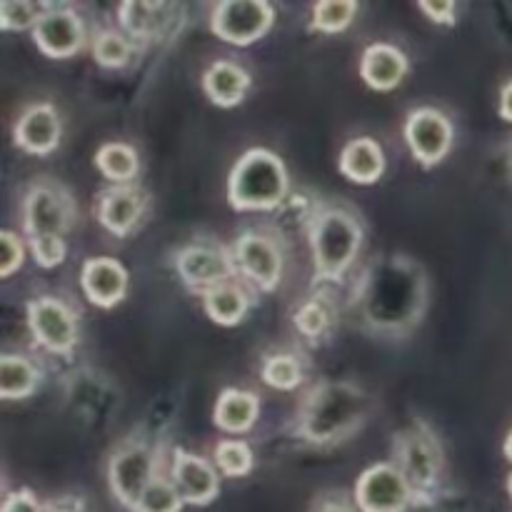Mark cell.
I'll list each match as a JSON object with an SVG mask.
<instances>
[{
    "label": "cell",
    "mask_w": 512,
    "mask_h": 512,
    "mask_svg": "<svg viewBox=\"0 0 512 512\" xmlns=\"http://www.w3.org/2000/svg\"><path fill=\"white\" fill-rule=\"evenodd\" d=\"M3 512H43V508L30 490H15L5 498Z\"/></svg>",
    "instance_id": "35"
},
{
    "label": "cell",
    "mask_w": 512,
    "mask_h": 512,
    "mask_svg": "<svg viewBox=\"0 0 512 512\" xmlns=\"http://www.w3.org/2000/svg\"><path fill=\"white\" fill-rule=\"evenodd\" d=\"M28 325L35 340L53 353H70L78 343V325L73 313L68 305L48 295L28 303Z\"/></svg>",
    "instance_id": "8"
},
{
    "label": "cell",
    "mask_w": 512,
    "mask_h": 512,
    "mask_svg": "<svg viewBox=\"0 0 512 512\" xmlns=\"http://www.w3.org/2000/svg\"><path fill=\"white\" fill-rule=\"evenodd\" d=\"M205 313L218 325H235L245 318L248 310V295L235 283H220L203 293Z\"/></svg>",
    "instance_id": "23"
},
{
    "label": "cell",
    "mask_w": 512,
    "mask_h": 512,
    "mask_svg": "<svg viewBox=\"0 0 512 512\" xmlns=\"http://www.w3.org/2000/svg\"><path fill=\"white\" fill-rule=\"evenodd\" d=\"M153 470V453H150L145 445H128V448H123L120 453H115L108 468L110 488H113L115 498H118L125 508H138L143 493L155 480Z\"/></svg>",
    "instance_id": "7"
},
{
    "label": "cell",
    "mask_w": 512,
    "mask_h": 512,
    "mask_svg": "<svg viewBox=\"0 0 512 512\" xmlns=\"http://www.w3.org/2000/svg\"><path fill=\"white\" fill-rule=\"evenodd\" d=\"M93 55L100 65H105V68H120V65L128 63L130 43L120 33L105 30V33L95 35Z\"/></svg>",
    "instance_id": "30"
},
{
    "label": "cell",
    "mask_w": 512,
    "mask_h": 512,
    "mask_svg": "<svg viewBox=\"0 0 512 512\" xmlns=\"http://www.w3.org/2000/svg\"><path fill=\"white\" fill-rule=\"evenodd\" d=\"M173 485L180 498L193 505H208L218 495L220 483L213 465L193 453L178 450L173 460Z\"/></svg>",
    "instance_id": "14"
},
{
    "label": "cell",
    "mask_w": 512,
    "mask_h": 512,
    "mask_svg": "<svg viewBox=\"0 0 512 512\" xmlns=\"http://www.w3.org/2000/svg\"><path fill=\"white\" fill-rule=\"evenodd\" d=\"M43 512H73V510H68L65 505H60V503H50V505H45Z\"/></svg>",
    "instance_id": "40"
},
{
    "label": "cell",
    "mask_w": 512,
    "mask_h": 512,
    "mask_svg": "<svg viewBox=\"0 0 512 512\" xmlns=\"http://www.w3.org/2000/svg\"><path fill=\"white\" fill-rule=\"evenodd\" d=\"M48 13L45 5L35 3H15V0H8V3H0V25L5 30H23L28 25L38 23L43 15Z\"/></svg>",
    "instance_id": "32"
},
{
    "label": "cell",
    "mask_w": 512,
    "mask_h": 512,
    "mask_svg": "<svg viewBox=\"0 0 512 512\" xmlns=\"http://www.w3.org/2000/svg\"><path fill=\"white\" fill-rule=\"evenodd\" d=\"M505 455L512 460V433L508 435V440H505Z\"/></svg>",
    "instance_id": "41"
},
{
    "label": "cell",
    "mask_w": 512,
    "mask_h": 512,
    "mask_svg": "<svg viewBox=\"0 0 512 512\" xmlns=\"http://www.w3.org/2000/svg\"><path fill=\"white\" fill-rule=\"evenodd\" d=\"M355 500L363 512H405L413 505V488L395 465L380 463L360 475Z\"/></svg>",
    "instance_id": "5"
},
{
    "label": "cell",
    "mask_w": 512,
    "mask_h": 512,
    "mask_svg": "<svg viewBox=\"0 0 512 512\" xmlns=\"http://www.w3.org/2000/svg\"><path fill=\"white\" fill-rule=\"evenodd\" d=\"M405 138L420 163L433 165L448 155L450 143H453V125L440 110L420 108L410 113Z\"/></svg>",
    "instance_id": "10"
},
{
    "label": "cell",
    "mask_w": 512,
    "mask_h": 512,
    "mask_svg": "<svg viewBox=\"0 0 512 512\" xmlns=\"http://www.w3.org/2000/svg\"><path fill=\"white\" fill-rule=\"evenodd\" d=\"M510 163H512V150H510Z\"/></svg>",
    "instance_id": "43"
},
{
    "label": "cell",
    "mask_w": 512,
    "mask_h": 512,
    "mask_svg": "<svg viewBox=\"0 0 512 512\" xmlns=\"http://www.w3.org/2000/svg\"><path fill=\"white\" fill-rule=\"evenodd\" d=\"M300 378V365L293 355H270L263 365V380L270 388L278 390H293L298 388Z\"/></svg>",
    "instance_id": "29"
},
{
    "label": "cell",
    "mask_w": 512,
    "mask_h": 512,
    "mask_svg": "<svg viewBox=\"0 0 512 512\" xmlns=\"http://www.w3.org/2000/svg\"><path fill=\"white\" fill-rule=\"evenodd\" d=\"M30 248H33L38 265H43V268H55L65 258L63 235H38V238L30 240Z\"/></svg>",
    "instance_id": "33"
},
{
    "label": "cell",
    "mask_w": 512,
    "mask_h": 512,
    "mask_svg": "<svg viewBox=\"0 0 512 512\" xmlns=\"http://www.w3.org/2000/svg\"><path fill=\"white\" fill-rule=\"evenodd\" d=\"M0 245H3L0 275H3V278H8V275L13 273L15 268H20V263H23V245H20V240L15 238L10 230H3V233H0Z\"/></svg>",
    "instance_id": "34"
},
{
    "label": "cell",
    "mask_w": 512,
    "mask_h": 512,
    "mask_svg": "<svg viewBox=\"0 0 512 512\" xmlns=\"http://www.w3.org/2000/svg\"><path fill=\"white\" fill-rule=\"evenodd\" d=\"M273 5L263 0H228L215 5L213 33L233 45H250L268 33L273 23Z\"/></svg>",
    "instance_id": "6"
},
{
    "label": "cell",
    "mask_w": 512,
    "mask_h": 512,
    "mask_svg": "<svg viewBox=\"0 0 512 512\" xmlns=\"http://www.w3.org/2000/svg\"><path fill=\"white\" fill-rule=\"evenodd\" d=\"M80 285L90 303L100 305V308H113L118 300H123L125 288H128V273L113 258H90L85 260L83 273H80Z\"/></svg>",
    "instance_id": "15"
},
{
    "label": "cell",
    "mask_w": 512,
    "mask_h": 512,
    "mask_svg": "<svg viewBox=\"0 0 512 512\" xmlns=\"http://www.w3.org/2000/svg\"><path fill=\"white\" fill-rule=\"evenodd\" d=\"M83 23L73 10L53 8L35 23V45L48 58H70L83 45Z\"/></svg>",
    "instance_id": "13"
},
{
    "label": "cell",
    "mask_w": 512,
    "mask_h": 512,
    "mask_svg": "<svg viewBox=\"0 0 512 512\" xmlns=\"http://www.w3.org/2000/svg\"><path fill=\"white\" fill-rule=\"evenodd\" d=\"M233 260L263 290H273L280 283V275H283V255H280L278 245L270 238H263V235L255 233L240 235L235 240Z\"/></svg>",
    "instance_id": "11"
},
{
    "label": "cell",
    "mask_w": 512,
    "mask_h": 512,
    "mask_svg": "<svg viewBox=\"0 0 512 512\" xmlns=\"http://www.w3.org/2000/svg\"><path fill=\"white\" fill-rule=\"evenodd\" d=\"M215 463L230 478H238V475H245L253 465V453L245 443L240 440H225L215 448Z\"/></svg>",
    "instance_id": "31"
},
{
    "label": "cell",
    "mask_w": 512,
    "mask_h": 512,
    "mask_svg": "<svg viewBox=\"0 0 512 512\" xmlns=\"http://www.w3.org/2000/svg\"><path fill=\"white\" fill-rule=\"evenodd\" d=\"M508 490H510V495H512V475H510V480H508Z\"/></svg>",
    "instance_id": "42"
},
{
    "label": "cell",
    "mask_w": 512,
    "mask_h": 512,
    "mask_svg": "<svg viewBox=\"0 0 512 512\" xmlns=\"http://www.w3.org/2000/svg\"><path fill=\"white\" fill-rule=\"evenodd\" d=\"M25 230L33 238L38 235H63L73 220V205L65 198L63 190L55 185H35L23 200Z\"/></svg>",
    "instance_id": "9"
},
{
    "label": "cell",
    "mask_w": 512,
    "mask_h": 512,
    "mask_svg": "<svg viewBox=\"0 0 512 512\" xmlns=\"http://www.w3.org/2000/svg\"><path fill=\"white\" fill-rule=\"evenodd\" d=\"M363 228L343 208H325L310 223L315 280H338L358 258Z\"/></svg>",
    "instance_id": "2"
},
{
    "label": "cell",
    "mask_w": 512,
    "mask_h": 512,
    "mask_svg": "<svg viewBox=\"0 0 512 512\" xmlns=\"http://www.w3.org/2000/svg\"><path fill=\"white\" fill-rule=\"evenodd\" d=\"M320 512H350V510H348V505H345V503H323Z\"/></svg>",
    "instance_id": "39"
},
{
    "label": "cell",
    "mask_w": 512,
    "mask_h": 512,
    "mask_svg": "<svg viewBox=\"0 0 512 512\" xmlns=\"http://www.w3.org/2000/svg\"><path fill=\"white\" fill-rule=\"evenodd\" d=\"M288 193L283 160L263 148L248 150L235 163L228 180V198L238 210H270Z\"/></svg>",
    "instance_id": "3"
},
{
    "label": "cell",
    "mask_w": 512,
    "mask_h": 512,
    "mask_svg": "<svg viewBox=\"0 0 512 512\" xmlns=\"http://www.w3.org/2000/svg\"><path fill=\"white\" fill-rule=\"evenodd\" d=\"M420 10L435 23H453L455 20V3L440 0V3H420Z\"/></svg>",
    "instance_id": "36"
},
{
    "label": "cell",
    "mask_w": 512,
    "mask_h": 512,
    "mask_svg": "<svg viewBox=\"0 0 512 512\" xmlns=\"http://www.w3.org/2000/svg\"><path fill=\"white\" fill-rule=\"evenodd\" d=\"M258 398L245 390H225L215 405V425L228 433H245L258 418Z\"/></svg>",
    "instance_id": "21"
},
{
    "label": "cell",
    "mask_w": 512,
    "mask_h": 512,
    "mask_svg": "<svg viewBox=\"0 0 512 512\" xmlns=\"http://www.w3.org/2000/svg\"><path fill=\"white\" fill-rule=\"evenodd\" d=\"M38 368L20 355H3L0 360V398H28L38 388Z\"/></svg>",
    "instance_id": "24"
},
{
    "label": "cell",
    "mask_w": 512,
    "mask_h": 512,
    "mask_svg": "<svg viewBox=\"0 0 512 512\" xmlns=\"http://www.w3.org/2000/svg\"><path fill=\"white\" fill-rule=\"evenodd\" d=\"M395 458H398V470L418 493H425L438 483L443 453L428 425L415 423L413 428L403 430L395 438Z\"/></svg>",
    "instance_id": "4"
},
{
    "label": "cell",
    "mask_w": 512,
    "mask_h": 512,
    "mask_svg": "<svg viewBox=\"0 0 512 512\" xmlns=\"http://www.w3.org/2000/svg\"><path fill=\"white\" fill-rule=\"evenodd\" d=\"M405 512H438V510H435V505L428 503V500H423V503H420V500H413V505H410Z\"/></svg>",
    "instance_id": "38"
},
{
    "label": "cell",
    "mask_w": 512,
    "mask_h": 512,
    "mask_svg": "<svg viewBox=\"0 0 512 512\" xmlns=\"http://www.w3.org/2000/svg\"><path fill=\"white\" fill-rule=\"evenodd\" d=\"M385 170V153L373 138H355L340 153V173L353 183H375Z\"/></svg>",
    "instance_id": "19"
},
{
    "label": "cell",
    "mask_w": 512,
    "mask_h": 512,
    "mask_svg": "<svg viewBox=\"0 0 512 512\" xmlns=\"http://www.w3.org/2000/svg\"><path fill=\"white\" fill-rule=\"evenodd\" d=\"M370 398L350 383H323L305 398L298 415V433L308 443L328 445L348 438L365 423Z\"/></svg>",
    "instance_id": "1"
},
{
    "label": "cell",
    "mask_w": 512,
    "mask_h": 512,
    "mask_svg": "<svg viewBox=\"0 0 512 512\" xmlns=\"http://www.w3.org/2000/svg\"><path fill=\"white\" fill-rule=\"evenodd\" d=\"M95 165L105 178L115 183H128L138 175V155L125 143H108L95 153Z\"/></svg>",
    "instance_id": "25"
},
{
    "label": "cell",
    "mask_w": 512,
    "mask_h": 512,
    "mask_svg": "<svg viewBox=\"0 0 512 512\" xmlns=\"http://www.w3.org/2000/svg\"><path fill=\"white\" fill-rule=\"evenodd\" d=\"M175 268L183 283L195 290H210L220 283H228L233 275V260L213 245H188L175 258Z\"/></svg>",
    "instance_id": "12"
},
{
    "label": "cell",
    "mask_w": 512,
    "mask_h": 512,
    "mask_svg": "<svg viewBox=\"0 0 512 512\" xmlns=\"http://www.w3.org/2000/svg\"><path fill=\"white\" fill-rule=\"evenodd\" d=\"M203 88L215 105H238L250 88V75L230 60H218L203 75Z\"/></svg>",
    "instance_id": "20"
},
{
    "label": "cell",
    "mask_w": 512,
    "mask_h": 512,
    "mask_svg": "<svg viewBox=\"0 0 512 512\" xmlns=\"http://www.w3.org/2000/svg\"><path fill=\"white\" fill-rule=\"evenodd\" d=\"M60 118L53 105H33L15 123V145L33 155H45L58 145Z\"/></svg>",
    "instance_id": "16"
},
{
    "label": "cell",
    "mask_w": 512,
    "mask_h": 512,
    "mask_svg": "<svg viewBox=\"0 0 512 512\" xmlns=\"http://www.w3.org/2000/svg\"><path fill=\"white\" fill-rule=\"evenodd\" d=\"M355 10H358V3L353 0H325L313 8V28L323 30V33H338V30L348 28Z\"/></svg>",
    "instance_id": "27"
},
{
    "label": "cell",
    "mask_w": 512,
    "mask_h": 512,
    "mask_svg": "<svg viewBox=\"0 0 512 512\" xmlns=\"http://www.w3.org/2000/svg\"><path fill=\"white\" fill-rule=\"evenodd\" d=\"M145 208V195L133 185H118L98 198V218L110 233L128 235L138 225Z\"/></svg>",
    "instance_id": "17"
},
{
    "label": "cell",
    "mask_w": 512,
    "mask_h": 512,
    "mask_svg": "<svg viewBox=\"0 0 512 512\" xmlns=\"http://www.w3.org/2000/svg\"><path fill=\"white\" fill-rule=\"evenodd\" d=\"M500 115L505 120H512V80L505 85L503 93H500Z\"/></svg>",
    "instance_id": "37"
},
{
    "label": "cell",
    "mask_w": 512,
    "mask_h": 512,
    "mask_svg": "<svg viewBox=\"0 0 512 512\" xmlns=\"http://www.w3.org/2000/svg\"><path fill=\"white\" fill-rule=\"evenodd\" d=\"M180 508H183V498H180L178 488L168 480L155 478L140 498L135 512H180Z\"/></svg>",
    "instance_id": "28"
},
{
    "label": "cell",
    "mask_w": 512,
    "mask_h": 512,
    "mask_svg": "<svg viewBox=\"0 0 512 512\" xmlns=\"http://www.w3.org/2000/svg\"><path fill=\"white\" fill-rule=\"evenodd\" d=\"M330 320H333V308L325 298H310L295 310V328L305 335V338H320L328 330Z\"/></svg>",
    "instance_id": "26"
},
{
    "label": "cell",
    "mask_w": 512,
    "mask_h": 512,
    "mask_svg": "<svg viewBox=\"0 0 512 512\" xmlns=\"http://www.w3.org/2000/svg\"><path fill=\"white\" fill-rule=\"evenodd\" d=\"M170 13H173V5L168 3H123L118 8L120 23L135 38L158 35L165 28V23H170Z\"/></svg>",
    "instance_id": "22"
},
{
    "label": "cell",
    "mask_w": 512,
    "mask_h": 512,
    "mask_svg": "<svg viewBox=\"0 0 512 512\" xmlns=\"http://www.w3.org/2000/svg\"><path fill=\"white\" fill-rule=\"evenodd\" d=\"M405 73H408V60L393 45H370L360 60V75L375 90H393L405 78Z\"/></svg>",
    "instance_id": "18"
}]
</instances>
